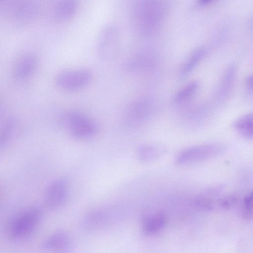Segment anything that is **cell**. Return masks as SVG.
<instances>
[{
    "mask_svg": "<svg viewBox=\"0 0 253 253\" xmlns=\"http://www.w3.org/2000/svg\"><path fill=\"white\" fill-rule=\"evenodd\" d=\"M166 0H139L134 10L135 24L139 31L149 35L159 27L166 15Z\"/></svg>",
    "mask_w": 253,
    "mask_h": 253,
    "instance_id": "1",
    "label": "cell"
},
{
    "mask_svg": "<svg viewBox=\"0 0 253 253\" xmlns=\"http://www.w3.org/2000/svg\"><path fill=\"white\" fill-rule=\"evenodd\" d=\"M42 213L40 209L33 207L17 213L8 221L5 233L13 242L22 241L29 237L39 225Z\"/></svg>",
    "mask_w": 253,
    "mask_h": 253,
    "instance_id": "2",
    "label": "cell"
},
{
    "mask_svg": "<svg viewBox=\"0 0 253 253\" xmlns=\"http://www.w3.org/2000/svg\"><path fill=\"white\" fill-rule=\"evenodd\" d=\"M0 3L7 20L19 26L33 22L41 9L40 0H0Z\"/></svg>",
    "mask_w": 253,
    "mask_h": 253,
    "instance_id": "3",
    "label": "cell"
},
{
    "mask_svg": "<svg viewBox=\"0 0 253 253\" xmlns=\"http://www.w3.org/2000/svg\"><path fill=\"white\" fill-rule=\"evenodd\" d=\"M226 146L222 143L200 144L186 148L179 152L175 159L176 164L185 166L202 162L216 157L225 151Z\"/></svg>",
    "mask_w": 253,
    "mask_h": 253,
    "instance_id": "4",
    "label": "cell"
},
{
    "mask_svg": "<svg viewBox=\"0 0 253 253\" xmlns=\"http://www.w3.org/2000/svg\"><path fill=\"white\" fill-rule=\"evenodd\" d=\"M62 121L70 133L78 139L90 138L98 132V124L85 114L71 111L63 116Z\"/></svg>",
    "mask_w": 253,
    "mask_h": 253,
    "instance_id": "5",
    "label": "cell"
},
{
    "mask_svg": "<svg viewBox=\"0 0 253 253\" xmlns=\"http://www.w3.org/2000/svg\"><path fill=\"white\" fill-rule=\"evenodd\" d=\"M120 33L118 28L113 24L105 26L101 30L97 44L99 57L106 61L116 58L120 52Z\"/></svg>",
    "mask_w": 253,
    "mask_h": 253,
    "instance_id": "6",
    "label": "cell"
},
{
    "mask_svg": "<svg viewBox=\"0 0 253 253\" xmlns=\"http://www.w3.org/2000/svg\"><path fill=\"white\" fill-rule=\"evenodd\" d=\"M92 80L90 71L85 69H69L59 73L55 77L56 86L64 91H74L88 85Z\"/></svg>",
    "mask_w": 253,
    "mask_h": 253,
    "instance_id": "7",
    "label": "cell"
},
{
    "mask_svg": "<svg viewBox=\"0 0 253 253\" xmlns=\"http://www.w3.org/2000/svg\"><path fill=\"white\" fill-rule=\"evenodd\" d=\"M69 193L68 184L66 179L58 178L47 187L44 195L46 206L50 210L59 208L66 202Z\"/></svg>",
    "mask_w": 253,
    "mask_h": 253,
    "instance_id": "8",
    "label": "cell"
},
{
    "mask_svg": "<svg viewBox=\"0 0 253 253\" xmlns=\"http://www.w3.org/2000/svg\"><path fill=\"white\" fill-rule=\"evenodd\" d=\"M154 108L152 101L148 97H141L133 101L126 112V119L130 124H140L151 115Z\"/></svg>",
    "mask_w": 253,
    "mask_h": 253,
    "instance_id": "9",
    "label": "cell"
},
{
    "mask_svg": "<svg viewBox=\"0 0 253 253\" xmlns=\"http://www.w3.org/2000/svg\"><path fill=\"white\" fill-rule=\"evenodd\" d=\"M79 7V0H56L53 10L54 19L60 22L72 19Z\"/></svg>",
    "mask_w": 253,
    "mask_h": 253,
    "instance_id": "10",
    "label": "cell"
},
{
    "mask_svg": "<svg viewBox=\"0 0 253 253\" xmlns=\"http://www.w3.org/2000/svg\"><path fill=\"white\" fill-rule=\"evenodd\" d=\"M37 57L33 54L22 55L16 62L13 70L14 77L18 80H24L35 72L38 65Z\"/></svg>",
    "mask_w": 253,
    "mask_h": 253,
    "instance_id": "11",
    "label": "cell"
},
{
    "mask_svg": "<svg viewBox=\"0 0 253 253\" xmlns=\"http://www.w3.org/2000/svg\"><path fill=\"white\" fill-rule=\"evenodd\" d=\"M70 236L64 231L56 232L47 237L42 243L43 249L50 251H65L71 248Z\"/></svg>",
    "mask_w": 253,
    "mask_h": 253,
    "instance_id": "12",
    "label": "cell"
},
{
    "mask_svg": "<svg viewBox=\"0 0 253 253\" xmlns=\"http://www.w3.org/2000/svg\"><path fill=\"white\" fill-rule=\"evenodd\" d=\"M157 58L154 54L142 53L131 58L127 61L126 66L130 70L145 71L153 68L157 65Z\"/></svg>",
    "mask_w": 253,
    "mask_h": 253,
    "instance_id": "13",
    "label": "cell"
},
{
    "mask_svg": "<svg viewBox=\"0 0 253 253\" xmlns=\"http://www.w3.org/2000/svg\"><path fill=\"white\" fill-rule=\"evenodd\" d=\"M237 73V65L232 63L225 69L221 77L217 93L221 100L226 99L230 93L234 85Z\"/></svg>",
    "mask_w": 253,
    "mask_h": 253,
    "instance_id": "14",
    "label": "cell"
},
{
    "mask_svg": "<svg viewBox=\"0 0 253 253\" xmlns=\"http://www.w3.org/2000/svg\"><path fill=\"white\" fill-rule=\"evenodd\" d=\"M167 219L166 215L161 211L145 216L142 221L144 233L147 235H153L158 233L166 225Z\"/></svg>",
    "mask_w": 253,
    "mask_h": 253,
    "instance_id": "15",
    "label": "cell"
},
{
    "mask_svg": "<svg viewBox=\"0 0 253 253\" xmlns=\"http://www.w3.org/2000/svg\"><path fill=\"white\" fill-rule=\"evenodd\" d=\"M164 147L158 144H145L139 146L136 152V157L143 162H151L161 158L166 153Z\"/></svg>",
    "mask_w": 253,
    "mask_h": 253,
    "instance_id": "16",
    "label": "cell"
},
{
    "mask_svg": "<svg viewBox=\"0 0 253 253\" xmlns=\"http://www.w3.org/2000/svg\"><path fill=\"white\" fill-rule=\"evenodd\" d=\"M232 127L240 136L253 139V113L244 114L232 123Z\"/></svg>",
    "mask_w": 253,
    "mask_h": 253,
    "instance_id": "17",
    "label": "cell"
},
{
    "mask_svg": "<svg viewBox=\"0 0 253 253\" xmlns=\"http://www.w3.org/2000/svg\"><path fill=\"white\" fill-rule=\"evenodd\" d=\"M18 130V121L12 116L5 118L1 126L0 135V147L5 146L11 140Z\"/></svg>",
    "mask_w": 253,
    "mask_h": 253,
    "instance_id": "18",
    "label": "cell"
},
{
    "mask_svg": "<svg viewBox=\"0 0 253 253\" xmlns=\"http://www.w3.org/2000/svg\"><path fill=\"white\" fill-rule=\"evenodd\" d=\"M200 84L198 81L191 82L179 89L173 96V102L181 105L190 101L197 93Z\"/></svg>",
    "mask_w": 253,
    "mask_h": 253,
    "instance_id": "19",
    "label": "cell"
},
{
    "mask_svg": "<svg viewBox=\"0 0 253 253\" xmlns=\"http://www.w3.org/2000/svg\"><path fill=\"white\" fill-rule=\"evenodd\" d=\"M207 52L204 47L198 48L193 51L181 68V76L185 77L190 74L205 57Z\"/></svg>",
    "mask_w": 253,
    "mask_h": 253,
    "instance_id": "20",
    "label": "cell"
},
{
    "mask_svg": "<svg viewBox=\"0 0 253 253\" xmlns=\"http://www.w3.org/2000/svg\"><path fill=\"white\" fill-rule=\"evenodd\" d=\"M243 214L244 217L250 219L253 217V191L244 199Z\"/></svg>",
    "mask_w": 253,
    "mask_h": 253,
    "instance_id": "21",
    "label": "cell"
},
{
    "mask_svg": "<svg viewBox=\"0 0 253 253\" xmlns=\"http://www.w3.org/2000/svg\"><path fill=\"white\" fill-rule=\"evenodd\" d=\"M237 201V198L234 196H229L219 201V205L223 209H230L235 205Z\"/></svg>",
    "mask_w": 253,
    "mask_h": 253,
    "instance_id": "22",
    "label": "cell"
},
{
    "mask_svg": "<svg viewBox=\"0 0 253 253\" xmlns=\"http://www.w3.org/2000/svg\"><path fill=\"white\" fill-rule=\"evenodd\" d=\"M245 84L248 87L253 88V74L249 75L246 78Z\"/></svg>",
    "mask_w": 253,
    "mask_h": 253,
    "instance_id": "23",
    "label": "cell"
},
{
    "mask_svg": "<svg viewBox=\"0 0 253 253\" xmlns=\"http://www.w3.org/2000/svg\"><path fill=\"white\" fill-rule=\"evenodd\" d=\"M212 0H198V2L201 5H205L210 2Z\"/></svg>",
    "mask_w": 253,
    "mask_h": 253,
    "instance_id": "24",
    "label": "cell"
}]
</instances>
